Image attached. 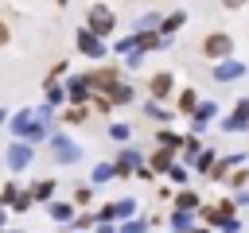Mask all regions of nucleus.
<instances>
[{
    "instance_id": "obj_1",
    "label": "nucleus",
    "mask_w": 249,
    "mask_h": 233,
    "mask_svg": "<svg viewBox=\"0 0 249 233\" xmlns=\"http://www.w3.org/2000/svg\"><path fill=\"white\" fill-rule=\"evenodd\" d=\"M47 120H51V113L47 109H19L16 116H8V128H12V136L16 140H27V144H39V140H47Z\"/></svg>"
},
{
    "instance_id": "obj_2",
    "label": "nucleus",
    "mask_w": 249,
    "mask_h": 233,
    "mask_svg": "<svg viewBox=\"0 0 249 233\" xmlns=\"http://www.w3.org/2000/svg\"><path fill=\"white\" fill-rule=\"evenodd\" d=\"M86 27H89L93 35L109 39V35H113V27H117V16H113L105 4H89V12H86Z\"/></svg>"
},
{
    "instance_id": "obj_3",
    "label": "nucleus",
    "mask_w": 249,
    "mask_h": 233,
    "mask_svg": "<svg viewBox=\"0 0 249 233\" xmlns=\"http://www.w3.org/2000/svg\"><path fill=\"white\" fill-rule=\"evenodd\" d=\"M82 78H86L89 93H109V85L121 82V70H117V66H97V70H86Z\"/></svg>"
},
{
    "instance_id": "obj_4",
    "label": "nucleus",
    "mask_w": 249,
    "mask_h": 233,
    "mask_svg": "<svg viewBox=\"0 0 249 233\" xmlns=\"http://www.w3.org/2000/svg\"><path fill=\"white\" fill-rule=\"evenodd\" d=\"M47 148H51V155H54L58 163H78V159H82V148H78V144H70V136H66V132H51Z\"/></svg>"
},
{
    "instance_id": "obj_5",
    "label": "nucleus",
    "mask_w": 249,
    "mask_h": 233,
    "mask_svg": "<svg viewBox=\"0 0 249 233\" xmlns=\"http://www.w3.org/2000/svg\"><path fill=\"white\" fill-rule=\"evenodd\" d=\"M31 155H35V151H31V144H27V140H12L4 159H8V167H12V171H27V167H31Z\"/></svg>"
},
{
    "instance_id": "obj_6",
    "label": "nucleus",
    "mask_w": 249,
    "mask_h": 233,
    "mask_svg": "<svg viewBox=\"0 0 249 233\" xmlns=\"http://www.w3.org/2000/svg\"><path fill=\"white\" fill-rule=\"evenodd\" d=\"M0 202H4L8 210H16V214H27V210H31V190H19L16 183H8V186L0 190Z\"/></svg>"
},
{
    "instance_id": "obj_7",
    "label": "nucleus",
    "mask_w": 249,
    "mask_h": 233,
    "mask_svg": "<svg viewBox=\"0 0 249 233\" xmlns=\"http://www.w3.org/2000/svg\"><path fill=\"white\" fill-rule=\"evenodd\" d=\"M74 39H78V50H82L86 58H101V54H105V43H101V35H93L89 27H82Z\"/></svg>"
},
{
    "instance_id": "obj_8",
    "label": "nucleus",
    "mask_w": 249,
    "mask_h": 233,
    "mask_svg": "<svg viewBox=\"0 0 249 233\" xmlns=\"http://www.w3.org/2000/svg\"><path fill=\"white\" fill-rule=\"evenodd\" d=\"M230 47H233V43H230V35H222V31H218V35H206L202 54H206V58H222V54H230Z\"/></svg>"
},
{
    "instance_id": "obj_9",
    "label": "nucleus",
    "mask_w": 249,
    "mask_h": 233,
    "mask_svg": "<svg viewBox=\"0 0 249 233\" xmlns=\"http://www.w3.org/2000/svg\"><path fill=\"white\" fill-rule=\"evenodd\" d=\"M148 93H152V97H167V93H171V74H167V70L152 74V82H148Z\"/></svg>"
},
{
    "instance_id": "obj_10",
    "label": "nucleus",
    "mask_w": 249,
    "mask_h": 233,
    "mask_svg": "<svg viewBox=\"0 0 249 233\" xmlns=\"http://www.w3.org/2000/svg\"><path fill=\"white\" fill-rule=\"evenodd\" d=\"M66 97H70L74 105L89 101V85H86V78H70V82H66Z\"/></svg>"
},
{
    "instance_id": "obj_11",
    "label": "nucleus",
    "mask_w": 249,
    "mask_h": 233,
    "mask_svg": "<svg viewBox=\"0 0 249 233\" xmlns=\"http://www.w3.org/2000/svg\"><path fill=\"white\" fill-rule=\"evenodd\" d=\"M51 194H54V179H39V183H31V202H51Z\"/></svg>"
},
{
    "instance_id": "obj_12",
    "label": "nucleus",
    "mask_w": 249,
    "mask_h": 233,
    "mask_svg": "<svg viewBox=\"0 0 249 233\" xmlns=\"http://www.w3.org/2000/svg\"><path fill=\"white\" fill-rule=\"evenodd\" d=\"M47 214L54 221H74V206L70 202H47Z\"/></svg>"
},
{
    "instance_id": "obj_13",
    "label": "nucleus",
    "mask_w": 249,
    "mask_h": 233,
    "mask_svg": "<svg viewBox=\"0 0 249 233\" xmlns=\"http://www.w3.org/2000/svg\"><path fill=\"white\" fill-rule=\"evenodd\" d=\"M105 97H109V101H113V105H124V101H132V89H128V85H121V82H117V85H109V93H105Z\"/></svg>"
},
{
    "instance_id": "obj_14",
    "label": "nucleus",
    "mask_w": 249,
    "mask_h": 233,
    "mask_svg": "<svg viewBox=\"0 0 249 233\" xmlns=\"http://www.w3.org/2000/svg\"><path fill=\"white\" fill-rule=\"evenodd\" d=\"M86 116H89V109H86V105H70V109L62 113V120H66V124H82Z\"/></svg>"
},
{
    "instance_id": "obj_15",
    "label": "nucleus",
    "mask_w": 249,
    "mask_h": 233,
    "mask_svg": "<svg viewBox=\"0 0 249 233\" xmlns=\"http://www.w3.org/2000/svg\"><path fill=\"white\" fill-rule=\"evenodd\" d=\"M152 167H156V171H171V148H160V151L152 155Z\"/></svg>"
},
{
    "instance_id": "obj_16",
    "label": "nucleus",
    "mask_w": 249,
    "mask_h": 233,
    "mask_svg": "<svg viewBox=\"0 0 249 233\" xmlns=\"http://www.w3.org/2000/svg\"><path fill=\"white\" fill-rule=\"evenodd\" d=\"M93 202V190L89 186H74V206H89Z\"/></svg>"
},
{
    "instance_id": "obj_17",
    "label": "nucleus",
    "mask_w": 249,
    "mask_h": 233,
    "mask_svg": "<svg viewBox=\"0 0 249 233\" xmlns=\"http://www.w3.org/2000/svg\"><path fill=\"white\" fill-rule=\"evenodd\" d=\"M179 109H183V113L195 109V89H183V93H179Z\"/></svg>"
},
{
    "instance_id": "obj_18",
    "label": "nucleus",
    "mask_w": 249,
    "mask_h": 233,
    "mask_svg": "<svg viewBox=\"0 0 249 233\" xmlns=\"http://www.w3.org/2000/svg\"><path fill=\"white\" fill-rule=\"evenodd\" d=\"M74 225H78V229H89V225H93V214H78Z\"/></svg>"
},
{
    "instance_id": "obj_19",
    "label": "nucleus",
    "mask_w": 249,
    "mask_h": 233,
    "mask_svg": "<svg viewBox=\"0 0 249 233\" xmlns=\"http://www.w3.org/2000/svg\"><path fill=\"white\" fill-rule=\"evenodd\" d=\"M109 132H113V140H128V128H124V124H113Z\"/></svg>"
},
{
    "instance_id": "obj_20",
    "label": "nucleus",
    "mask_w": 249,
    "mask_h": 233,
    "mask_svg": "<svg viewBox=\"0 0 249 233\" xmlns=\"http://www.w3.org/2000/svg\"><path fill=\"white\" fill-rule=\"evenodd\" d=\"M179 23H183V16H171V19H163V31H175Z\"/></svg>"
},
{
    "instance_id": "obj_21",
    "label": "nucleus",
    "mask_w": 249,
    "mask_h": 233,
    "mask_svg": "<svg viewBox=\"0 0 249 233\" xmlns=\"http://www.w3.org/2000/svg\"><path fill=\"white\" fill-rule=\"evenodd\" d=\"M160 144H163V148H175V144H179V140H175V136H171V132H160Z\"/></svg>"
},
{
    "instance_id": "obj_22",
    "label": "nucleus",
    "mask_w": 249,
    "mask_h": 233,
    "mask_svg": "<svg viewBox=\"0 0 249 233\" xmlns=\"http://www.w3.org/2000/svg\"><path fill=\"white\" fill-rule=\"evenodd\" d=\"M109 175H117V171H113V167H97V171H93V179H97V183H101V179H109Z\"/></svg>"
},
{
    "instance_id": "obj_23",
    "label": "nucleus",
    "mask_w": 249,
    "mask_h": 233,
    "mask_svg": "<svg viewBox=\"0 0 249 233\" xmlns=\"http://www.w3.org/2000/svg\"><path fill=\"white\" fill-rule=\"evenodd\" d=\"M8 39H12V27H8V23H4V19H0V47H4V43H8Z\"/></svg>"
},
{
    "instance_id": "obj_24",
    "label": "nucleus",
    "mask_w": 249,
    "mask_h": 233,
    "mask_svg": "<svg viewBox=\"0 0 249 233\" xmlns=\"http://www.w3.org/2000/svg\"><path fill=\"white\" fill-rule=\"evenodd\" d=\"M222 4H226V8H241L245 0H222Z\"/></svg>"
},
{
    "instance_id": "obj_25",
    "label": "nucleus",
    "mask_w": 249,
    "mask_h": 233,
    "mask_svg": "<svg viewBox=\"0 0 249 233\" xmlns=\"http://www.w3.org/2000/svg\"><path fill=\"white\" fill-rule=\"evenodd\" d=\"M0 124H8V113H4V109H0Z\"/></svg>"
},
{
    "instance_id": "obj_26",
    "label": "nucleus",
    "mask_w": 249,
    "mask_h": 233,
    "mask_svg": "<svg viewBox=\"0 0 249 233\" xmlns=\"http://www.w3.org/2000/svg\"><path fill=\"white\" fill-rule=\"evenodd\" d=\"M97 233H113V229H109V225H101V229H97Z\"/></svg>"
},
{
    "instance_id": "obj_27",
    "label": "nucleus",
    "mask_w": 249,
    "mask_h": 233,
    "mask_svg": "<svg viewBox=\"0 0 249 233\" xmlns=\"http://www.w3.org/2000/svg\"><path fill=\"white\" fill-rule=\"evenodd\" d=\"M54 4H58V8H66V0H54Z\"/></svg>"
},
{
    "instance_id": "obj_28",
    "label": "nucleus",
    "mask_w": 249,
    "mask_h": 233,
    "mask_svg": "<svg viewBox=\"0 0 249 233\" xmlns=\"http://www.w3.org/2000/svg\"><path fill=\"white\" fill-rule=\"evenodd\" d=\"M0 210H4V202H0Z\"/></svg>"
},
{
    "instance_id": "obj_29",
    "label": "nucleus",
    "mask_w": 249,
    "mask_h": 233,
    "mask_svg": "<svg viewBox=\"0 0 249 233\" xmlns=\"http://www.w3.org/2000/svg\"><path fill=\"white\" fill-rule=\"evenodd\" d=\"M198 233H202V229H198Z\"/></svg>"
}]
</instances>
